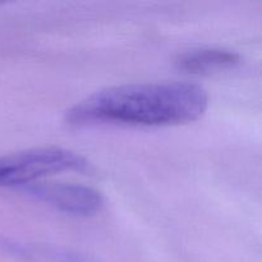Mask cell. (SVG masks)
<instances>
[{"label":"cell","mask_w":262,"mask_h":262,"mask_svg":"<svg viewBox=\"0 0 262 262\" xmlns=\"http://www.w3.org/2000/svg\"><path fill=\"white\" fill-rule=\"evenodd\" d=\"M7 248L13 255L19 256L30 262H91L89 257L81 253L49 246L8 243Z\"/></svg>","instance_id":"cell-5"},{"label":"cell","mask_w":262,"mask_h":262,"mask_svg":"<svg viewBox=\"0 0 262 262\" xmlns=\"http://www.w3.org/2000/svg\"><path fill=\"white\" fill-rule=\"evenodd\" d=\"M83 156L61 147H40L0 158V187H26L36 181L66 171H83Z\"/></svg>","instance_id":"cell-2"},{"label":"cell","mask_w":262,"mask_h":262,"mask_svg":"<svg viewBox=\"0 0 262 262\" xmlns=\"http://www.w3.org/2000/svg\"><path fill=\"white\" fill-rule=\"evenodd\" d=\"M23 192L74 216H94L105 204L101 192L83 184L37 182L23 187Z\"/></svg>","instance_id":"cell-3"},{"label":"cell","mask_w":262,"mask_h":262,"mask_svg":"<svg viewBox=\"0 0 262 262\" xmlns=\"http://www.w3.org/2000/svg\"><path fill=\"white\" fill-rule=\"evenodd\" d=\"M209 96L191 82H154L107 87L66 113V122L83 127L124 124L164 127L186 124L204 115Z\"/></svg>","instance_id":"cell-1"},{"label":"cell","mask_w":262,"mask_h":262,"mask_svg":"<svg viewBox=\"0 0 262 262\" xmlns=\"http://www.w3.org/2000/svg\"><path fill=\"white\" fill-rule=\"evenodd\" d=\"M241 55L233 50L217 48L192 49L179 54L176 59L177 68L192 74H206L229 69L239 64Z\"/></svg>","instance_id":"cell-4"}]
</instances>
